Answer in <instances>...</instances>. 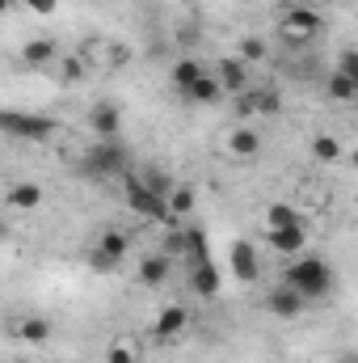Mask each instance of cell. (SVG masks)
I'll use <instances>...</instances> for the list:
<instances>
[{"label":"cell","instance_id":"22","mask_svg":"<svg viewBox=\"0 0 358 363\" xmlns=\"http://www.w3.org/2000/svg\"><path fill=\"white\" fill-rule=\"evenodd\" d=\"M190 291H194V296H215V291H219V267H215V262L190 267Z\"/></svg>","mask_w":358,"mask_h":363},{"label":"cell","instance_id":"2","mask_svg":"<svg viewBox=\"0 0 358 363\" xmlns=\"http://www.w3.org/2000/svg\"><path fill=\"white\" fill-rule=\"evenodd\" d=\"M122 199H127V207H131L135 216L156 220V224H165V228H178V216L169 211V199H165V194H156L148 182L139 178V174H127V182H122Z\"/></svg>","mask_w":358,"mask_h":363},{"label":"cell","instance_id":"20","mask_svg":"<svg viewBox=\"0 0 358 363\" xmlns=\"http://www.w3.org/2000/svg\"><path fill=\"white\" fill-rule=\"evenodd\" d=\"M312 157L321 161V165H337V161H346V144L337 140V135H329V131H321V135H312Z\"/></svg>","mask_w":358,"mask_h":363},{"label":"cell","instance_id":"26","mask_svg":"<svg viewBox=\"0 0 358 363\" xmlns=\"http://www.w3.org/2000/svg\"><path fill=\"white\" fill-rule=\"evenodd\" d=\"M236 55L245 60V64H262L270 55V47H266V38H258V34H245L241 43H236Z\"/></svg>","mask_w":358,"mask_h":363},{"label":"cell","instance_id":"25","mask_svg":"<svg viewBox=\"0 0 358 363\" xmlns=\"http://www.w3.org/2000/svg\"><path fill=\"white\" fill-rule=\"evenodd\" d=\"M185 97H190V101H202V106H215V101L224 97V85H219V81H215V72L207 68V72H202V81L185 93Z\"/></svg>","mask_w":358,"mask_h":363},{"label":"cell","instance_id":"13","mask_svg":"<svg viewBox=\"0 0 358 363\" xmlns=\"http://www.w3.org/2000/svg\"><path fill=\"white\" fill-rule=\"evenodd\" d=\"M224 148H228V157H236V161H253V157L262 152V135H258L253 127H232V131L224 135Z\"/></svg>","mask_w":358,"mask_h":363},{"label":"cell","instance_id":"9","mask_svg":"<svg viewBox=\"0 0 358 363\" xmlns=\"http://www.w3.org/2000/svg\"><path fill=\"white\" fill-rule=\"evenodd\" d=\"M228 271L236 274V283H253L262 274V258L253 241H232L228 245Z\"/></svg>","mask_w":358,"mask_h":363},{"label":"cell","instance_id":"29","mask_svg":"<svg viewBox=\"0 0 358 363\" xmlns=\"http://www.w3.org/2000/svg\"><path fill=\"white\" fill-rule=\"evenodd\" d=\"M161 250L169 254V258H185V228H165V237H161Z\"/></svg>","mask_w":358,"mask_h":363},{"label":"cell","instance_id":"4","mask_svg":"<svg viewBox=\"0 0 358 363\" xmlns=\"http://www.w3.org/2000/svg\"><path fill=\"white\" fill-rule=\"evenodd\" d=\"M127 254H131V237L122 233V228H105L97 241H93L89 250V267L93 271H118L122 262H127Z\"/></svg>","mask_w":358,"mask_h":363},{"label":"cell","instance_id":"12","mask_svg":"<svg viewBox=\"0 0 358 363\" xmlns=\"http://www.w3.org/2000/svg\"><path fill=\"white\" fill-rule=\"evenodd\" d=\"M89 131L97 135V140H118V131H122V114H118L114 101H93L89 106Z\"/></svg>","mask_w":358,"mask_h":363},{"label":"cell","instance_id":"11","mask_svg":"<svg viewBox=\"0 0 358 363\" xmlns=\"http://www.w3.org/2000/svg\"><path fill=\"white\" fill-rule=\"evenodd\" d=\"M266 245L282 258H299L308 250V224H295V228H266Z\"/></svg>","mask_w":358,"mask_h":363},{"label":"cell","instance_id":"38","mask_svg":"<svg viewBox=\"0 0 358 363\" xmlns=\"http://www.w3.org/2000/svg\"><path fill=\"white\" fill-rule=\"evenodd\" d=\"M17 363H34V359H17Z\"/></svg>","mask_w":358,"mask_h":363},{"label":"cell","instance_id":"24","mask_svg":"<svg viewBox=\"0 0 358 363\" xmlns=\"http://www.w3.org/2000/svg\"><path fill=\"white\" fill-rule=\"evenodd\" d=\"M295 224H308L295 203H270L266 207V228H295Z\"/></svg>","mask_w":358,"mask_h":363},{"label":"cell","instance_id":"35","mask_svg":"<svg viewBox=\"0 0 358 363\" xmlns=\"http://www.w3.org/2000/svg\"><path fill=\"white\" fill-rule=\"evenodd\" d=\"M346 161H350V165H354V169H358V144H354V148H350V152H346Z\"/></svg>","mask_w":358,"mask_h":363},{"label":"cell","instance_id":"34","mask_svg":"<svg viewBox=\"0 0 358 363\" xmlns=\"http://www.w3.org/2000/svg\"><path fill=\"white\" fill-rule=\"evenodd\" d=\"M337 363H358V351H346V355H337Z\"/></svg>","mask_w":358,"mask_h":363},{"label":"cell","instance_id":"14","mask_svg":"<svg viewBox=\"0 0 358 363\" xmlns=\"http://www.w3.org/2000/svg\"><path fill=\"white\" fill-rule=\"evenodd\" d=\"M169 271H173V258H169L165 250L139 258V283H144V287H165V283H169Z\"/></svg>","mask_w":358,"mask_h":363},{"label":"cell","instance_id":"32","mask_svg":"<svg viewBox=\"0 0 358 363\" xmlns=\"http://www.w3.org/2000/svg\"><path fill=\"white\" fill-rule=\"evenodd\" d=\"M139 359V351L135 347H127V342H114L110 347V355H105V363H135Z\"/></svg>","mask_w":358,"mask_h":363},{"label":"cell","instance_id":"27","mask_svg":"<svg viewBox=\"0 0 358 363\" xmlns=\"http://www.w3.org/2000/svg\"><path fill=\"white\" fill-rule=\"evenodd\" d=\"M325 89H329V97H333V101H358V89H354V81H350L346 72H333Z\"/></svg>","mask_w":358,"mask_h":363},{"label":"cell","instance_id":"18","mask_svg":"<svg viewBox=\"0 0 358 363\" xmlns=\"http://www.w3.org/2000/svg\"><path fill=\"white\" fill-rule=\"evenodd\" d=\"M55 77H59V85H85V77H89V60H85L81 51L59 55V60H55Z\"/></svg>","mask_w":358,"mask_h":363},{"label":"cell","instance_id":"8","mask_svg":"<svg viewBox=\"0 0 358 363\" xmlns=\"http://www.w3.org/2000/svg\"><path fill=\"white\" fill-rule=\"evenodd\" d=\"M236 114H241V118H253V114L274 118V114H282V93L274 89V85H262V89L241 93V97H236Z\"/></svg>","mask_w":358,"mask_h":363},{"label":"cell","instance_id":"31","mask_svg":"<svg viewBox=\"0 0 358 363\" xmlns=\"http://www.w3.org/2000/svg\"><path fill=\"white\" fill-rule=\"evenodd\" d=\"M337 72H346V77L354 81V89H358V47H346V51L337 55Z\"/></svg>","mask_w":358,"mask_h":363},{"label":"cell","instance_id":"15","mask_svg":"<svg viewBox=\"0 0 358 363\" xmlns=\"http://www.w3.org/2000/svg\"><path fill=\"white\" fill-rule=\"evenodd\" d=\"M4 207L8 211H34V207H42V186L38 182H13L8 194H4Z\"/></svg>","mask_w":358,"mask_h":363},{"label":"cell","instance_id":"16","mask_svg":"<svg viewBox=\"0 0 358 363\" xmlns=\"http://www.w3.org/2000/svg\"><path fill=\"white\" fill-rule=\"evenodd\" d=\"M185 325H190V313H185L181 304H165V308L156 313V338H161V342L181 338V334H185Z\"/></svg>","mask_w":358,"mask_h":363},{"label":"cell","instance_id":"17","mask_svg":"<svg viewBox=\"0 0 358 363\" xmlns=\"http://www.w3.org/2000/svg\"><path fill=\"white\" fill-rule=\"evenodd\" d=\"M21 60H25L30 68H51V64L59 60V47H55V38H30V43L21 47Z\"/></svg>","mask_w":358,"mask_h":363},{"label":"cell","instance_id":"1","mask_svg":"<svg viewBox=\"0 0 358 363\" xmlns=\"http://www.w3.org/2000/svg\"><path fill=\"white\" fill-rule=\"evenodd\" d=\"M282 283H291V287L312 304V300H325V296L333 291L337 274H333V267H329L325 258H316V254H299V258H291V267H287V274H282Z\"/></svg>","mask_w":358,"mask_h":363},{"label":"cell","instance_id":"33","mask_svg":"<svg viewBox=\"0 0 358 363\" xmlns=\"http://www.w3.org/2000/svg\"><path fill=\"white\" fill-rule=\"evenodd\" d=\"M21 4H25V9H34V13H55V4H59V0H21Z\"/></svg>","mask_w":358,"mask_h":363},{"label":"cell","instance_id":"37","mask_svg":"<svg viewBox=\"0 0 358 363\" xmlns=\"http://www.w3.org/2000/svg\"><path fill=\"white\" fill-rule=\"evenodd\" d=\"M325 4H342V0H325Z\"/></svg>","mask_w":358,"mask_h":363},{"label":"cell","instance_id":"36","mask_svg":"<svg viewBox=\"0 0 358 363\" xmlns=\"http://www.w3.org/2000/svg\"><path fill=\"white\" fill-rule=\"evenodd\" d=\"M274 4H287V9H291V4H299V0H274Z\"/></svg>","mask_w":358,"mask_h":363},{"label":"cell","instance_id":"5","mask_svg":"<svg viewBox=\"0 0 358 363\" xmlns=\"http://www.w3.org/2000/svg\"><path fill=\"white\" fill-rule=\"evenodd\" d=\"M81 169H85L89 178H114V174H127V148H122L118 140H97L89 152H85Z\"/></svg>","mask_w":358,"mask_h":363},{"label":"cell","instance_id":"3","mask_svg":"<svg viewBox=\"0 0 358 363\" xmlns=\"http://www.w3.org/2000/svg\"><path fill=\"white\" fill-rule=\"evenodd\" d=\"M0 127H4V135L30 140V144H47V140L59 131V123H55L51 114H25V110H4V114H0Z\"/></svg>","mask_w":358,"mask_h":363},{"label":"cell","instance_id":"30","mask_svg":"<svg viewBox=\"0 0 358 363\" xmlns=\"http://www.w3.org/2000/svg\"><path fill=\"white\" fill-rule=\"evenodd\" d=\"M139 178L148 182V186H152V190H156V194H165V199H169V194H173V186H178V182L169 178V174H161V169H144V174H139Z\"/></svg>","mask_w":358,"mask_h":363},{"label":"cell","instance_id":"21","mask_svg":"<svg viewBox=\"0 0 358 363\" xmlns=\"http://www.w3.org/2000/svg\"><path fill=\"white\" fill-rule=\"evenodd\" d=\"M185 258H190V267L211 262V241H207L202 224H185Z\"/></svg>","mask_w":358,"mask_h":363},{"label":"cell","instance_id":"19","mask_svg":"<svg viewBox=\"0 0 358 363\" xmlns=\"http://www.w3.org/2000/svg\"><path fill=\"white\" fill-rule=\"evenodd\" d=\"M202 72H207V68H202L198 60H178V64L169 68V85H173L181 97H185V93H190L194 85H198V81H202Z\"/></svg>","mask_w":358,"mask_h":363},{"label":"cell","instance_id":"7","mask_svg":"<svg viewBox=\"0 0 358 363\" xmlns=\"http://www.w3.org/2000/svg\"><path fill=\"white\" fill-rule=\"evenodd\" d=\"M304 308H308V300L291 283H274L266 291V313L278 317V321H295V317H304Z\"/></svg>","mask_w":358,"mask_h":363},{"label":"cell","instance_id":"28","mask_svg":"<svg viewBox=\"0 0 358 363\" xmlns=\"http://www.w3.org/2000/svg\"><path fill=\"white\" fill-rule=\"evenodd\" d=\"M194 203H198V199H194V190H190V186H173V194H169V211H173V216H194Z\"/></svg>","mask_w":358,"mask_h":363},{"label":"cell","instance_id":"6","mask_svg":"<svg viewBox=\"0 0 358 363\" xmlns=\"http://www.w3.org/2000/svg\"><path fill=\"white\" fill-rule=\"evenodd\" d=\"M282 38L287 43H295V47H304V43H312L321 30H325V21H321V13L316 9H308V4H291L287 13H282Z\"/></svg>","mask_w":358,"mask_h":363},{"label":"cell","instance_id":"23","mask_svg":"<svg viewBox=\"0 0 358 363\" xmlns=\"http://www.w3.org/2000/svg\"><path fill=\"white\" fill-rule=\"evenodd\" d=\"M17 338H21L25 347H34V351H38V347H47V342H51V321H47V317H25V321L17 325Z\"/></svg>","mask_w":358,"mask_h":363},{"label":"cell","instance_id":"10","mask_svg":"<svg viewBox=\"0 0 358 363\" xmlns=\"http://www.w3.org/2000/svg\"><path fill=\"white\" fill-rule=\"evenodd\" d=\"M211 72H215V81L224 85V93H232V97L249 93V64H245L241 55H224Z\"/></svg>","mask_w":358,"mask_h":363}]
</instances>
